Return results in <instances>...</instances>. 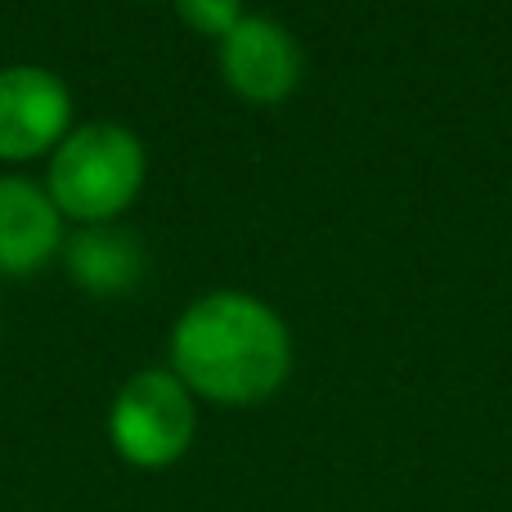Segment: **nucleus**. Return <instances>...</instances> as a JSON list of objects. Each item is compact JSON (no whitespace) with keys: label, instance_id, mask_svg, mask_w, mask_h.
<instances>
[{"label":"nucleus","instance_id":"f257e3e1","mask_svg":"<svg viewBox=\"0 0 512 512\" xmlns=\"http://www.w3.org/2000/svg\"><path fill=\"white\" fill-rule=\"evenodd\" d=\"M292 369L283 319L248 292H212L171 328V373L189 391L221 405H256L274 396Z\"/></svg>","mask_w":512,"mask_h":512},{"label":"nucleus","instance_id":"f03ea898","mask_svg":"<svg viewBox=\"0 0 512 512\" xmlns=\"http://www.w3.org/2000/svg\"><path fill=\"white\" fill-rule=\"evenodd\" d=\"M144 149L126 126L90 122L59 140L50 162V203L59 216L104 225L140 194Z\"/></svg>","mask_w":512,"mask_h":512},{"label":"nucleus","instance_id":"7ed1b4c3","mask_svg":"<svg viewBox=\"0 0 512 512\" xmlns=\"http://www.w3.org/2000/svg\"><path fill=\"white\" fill-rule=\"evenodd\" d=\"M108 436L135 468H171L194 441V396L167 369L135 373L108 409Z\"/></svg>","mask_w":512,"mask_h":512},{"label":"nucleus","instance_id":"20e7f679","mask_svg":"<svg viewBox=\"0 0 512 512\" xmlns=\"http://www.w3.org/2000/svg\"><path fill=\"white\" fill-rule=\"evenodd\" d=\"M72 95L50 68H0V158H36L68 135Z\"/></svg>","mask_w":512,"mask_h":512},{"label":"nucleus","instance_id":"39448f33","mask_svg":"<svg viewBox=\"0 0 512 512\" xmlns=\"http://www.w3.org/2000/svg\"><path fill=\"white\" fill-rule=\"evenodd\" d=\"M221 72L252 104H279L301 77V50L270 14H243L221 36Z\"/></svg>","mask_w":512,"mask_h":512},{"label":"nucleus","instance_id":"423d86ee","mask_svg":"<svg viewBox=\"0 0 512 512\" xmlns=\"http://www.w3.org/2000/svg\"><path fill=\"white\" fill-rule=\"evenodd\" d=\"M63 239L50 194L18 176H0V274H27Z\"/></svg>","mask_w":512,"mask_h":512},{"label":"nucleus","instance_id":"0eeeda50","mask_svg":"<svg viewBox=\"0 0 512 512\" xmlns=\"http://www.w3.org/2000/svg\"><path fill=\"white\" fill-rule=\"evenodd\" d=\"M68 270L77 274L81 288L90 292H126L144 270V252L135 243V234L126 230H95L77 234L68 243Z\"/></svg>","mask_w":512,"mask_h":512},{"label":"nucleus","instance_id":"6e6552de","mask_svg":"<svg viewBox=\"0 0 512 512\" xmlns=\"http://www.w3.org/2000/svg\"><path fill=\"white\" fill-rule=\"evenodd\" d=\"M176 9L189 27L216 36V41L243 18V0H176Z\"/></svg>","mask_w":512,"mask_h":512}]
</instances>
